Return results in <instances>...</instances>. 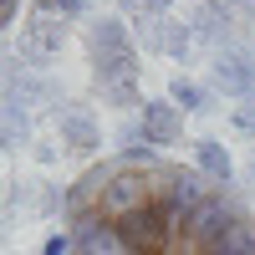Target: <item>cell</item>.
<instances>
[{
    "label": "cell",
    "mask_w": 255,
    "mask_h": 255,
    "mask_svg": "<svg viewBox=\"0 0 255 255\" xmlns=\"http://www.w3.org/2000/svg\"><path fill=\"white\" fill-rule=\"evenodd\" d=\"M56 255H255V209L194 163L118 153L67 189Z\"/></svg>",
    "instance_id": "6da1fadb"
},
{
    "label": "cell",
    "mask_w": 255,
    "mask_h": 255,
    "mask_svg": "<svg viewBox=\"0 0 255 255\" xmlns=\"http://www.w3.org/2000/svg\"><path fill=\"white\" fill-rule=\"evenodd\" d=\"M194 168H199L204 179H215V184H230V174H235L230 153H225L215 138H199V143H194Z\"/></svg>",
    "instance_id": "7a4b0ae2"
},
{
    "label": "cell",
    "mask_w": 255,
    "mask_h": 255,
    "mask_svg": "<svg viewBox=\"0 0 255 255\" xmlns=\"http://www.w3.org/2000/svg\"><path fill=\"white\" fill-rule=\"evenodd\" d=\"M143 123H148V143H174V138H179V128H184V118L168 108V102H148Z\"/></svg>",
    "instance_id": "3957f363"
},
{
    "label": "cell",
    "mask_w": 255,
    "mask_h": 255,
    "mask_svg": "<svg viewBox=\"0 0 255 255\" xmlns=\"http://www.w3.org/2000/svg\"><path fill=\"white\" fill-rule=\"evenodd\" d=\"M174 97H184V108H189V113H199V108H204V97H199L194 82H174Z\"/></svg>",
    "instance_id": "277c9868"
},
{
    "label": "cell",
    "mask_w": 255,
    "mask_h": 255,
    "mask_svg": "<svg viewBox=\"0 0 255 255\" xmlns=\"http://www.w3.org/2000/svg\"><path fill=\"white\" fill-rule=\"evenodd\" d=\"M15 10H20V0H0V31L10 26V15H15Z\"/></svg>",
    "instance_id": "5b68a950"
}]
</instances>
